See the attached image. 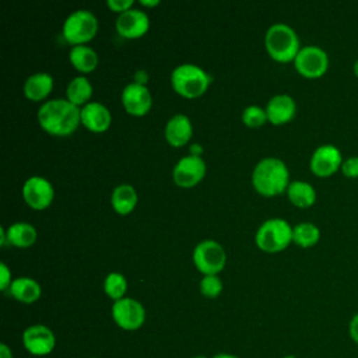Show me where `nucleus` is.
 I'll list each match as a JSON object with an SVG mask.
<instances>
[{
    "mask_svg": "<svg viewBox=\"0 0 358 358\" xmlns=\"http://www.w3.org/2000/svg\"><path fill=\"white\" fill-rule=\"evenodd\" d=\"M343 175L348 179H357L358 178V157H348L343 161L341 164V169Z\"/></svg>",
    "mask_w": 358,
    "mask_h": 358,
    "instance_id": "obj_30",
    "label": "nucleus"
},
{
    "mask_svg": "<svg viewBox=\"0 0 358 358\" xmlns=\"http://www.w3.org/2000/svg\"><path fill=\"white\" fill-rule=\"evenodd\" d=\"M103 291L113 301H119L124 298V294L127 291L126 277L117 271L109 273L103 280Z\"/></svg>",
    "mask_w": 358,
    "mask_h": 358,
    "instance_id": "obj_27",
    "label": "nucleus"
},
{
    "mask_svg": "<svg viewBox=\"0 0 358 358\" xmlns=\"http://www.w3.org/2000/svg\"><path fill=\"white\" fill-rule=\"evenodd\" d=\"M211 81L213 76L193 63H182L171 73V84L173 90L186 98H197L203 95Z\"/></svg>",
    "mask_w": 358,
    "mask_h": 358,
    "instance_id": "obj_4",
    "label": "nucleus"
},
{
    "mask_svg": "<svg viewBox=\"0 0 358 358\" xmlns=\"http://www.w3.org/2000/svg\"><path fill=\"white\" fill-rule=\"evenodd\" d=\"M201 152H203V148H201L199 144H192V147H190V154H193V155H200V157H201Z\"/></svg>",
    "mask_w": 358,
    "mask_h": 358,
    "instance_id": "obj_36",
    "label": "nucleus"
},
{
    "mask_svg": "<svg viewBox=\"0 0 358 358\" xmlns=\"http://www.w3.org/2000/svg\"><path fill=\"white\" fill-rule=\"evenodd\" d=\"M91 358H96V357H91Z\"/></svg>",
    "mask_w": 358,
    "mask_h": 358,
    "instance_id": "obj_42",
    "label": "nucleus"
},
{
    "mask_svg": "<svg viewBox=\"0 0 358 358\" xmlns=\"http://www.w3.org/2000/svg\"><path fill=\"white\" fill-rule=\"evenodd\" d=\"M22 344L31 355L43 357L56 347V336L45 324H32L24 330Z\"/></svg>",
    "mask_w": 358,
    "mask_h": 358,
    "instance_id": "obj_13",
    "label": "nucleus"
},
{
    "mask_svg": "<svg viewBox=\"0 0 358 358\" xmlns=\"http://www.w3.org/2000/svg\"><path fill=\"white\" fill-rule=\"evenodd\" d=\"M140 3L145 7H152V6H158L159 0H140Z\"/></svg>",
    "mask_w": 358,
    "mask_h": 358,
    "instance_id": "obj_37",
    "label": "nucleus"
},
{
    "mask_svg": "<svg viewBox=\"0 0 358 358\" xmlns=\"http://www.w3.org/2000/svg\"><path fill=\"white\" fill-rule=\"evenodd\" d=\"M53 88V77L46 71H38L27 77L24 83V94L31 101L45 99Z\"/></svg>",
    "mask_w": 358,
    "mask_h": 358,
    "instance_id": "obj_19",
    "label": "nucleus"
},
{
    "mask_svg": "<svg viewBox=\"0 0 358 358\" xmlns=\"http://www.w3.org/2000/svg\"><path fill=\"white\" fill-rule=\"evenodd\" d=\"M242 122L249 127H259L267 122L266 109L257 105H249L242 110Z\"/></svg>",
    "mask_w": 358,
    "mask_h": 358,
    "instance_id": "obj_28",
    "label": "nucleus"
},
{
    "mask_svg": "<svg viewBox=\"0 0 358 358\" xmlns=\"http://www.w3.org/2000/svg\"><path fill=\"white\" fill-rule=\"evenodd\" d=\"M112 319L120 329L133 331L140 329L144 324L145 309L137 299L124 296L113 302Z\"/></svg>",
    "mask_w": 358,
    "mask_h": 358,
    "instance_id": "obj_9",
    "label": "nucleus"
},
{
    "mask_svg": "<svg viewBox=\"0 0 358 358\" xmlns=\"http://www.w3.org/2000/svg\"><path fill=\"white\" fill-rule=\"evenodd\" d=\"M296 71L305 78H319L329 69V56L324 49L316 45L302 46L294 59Z\"/></svg>",
    "mask_w": 358,
    "mask_h": 358,
    "instance_id": "obj_8",
    "label": "nucleus"
},
{
    "mask_svg": "<svg viewBox=\"0 0 358 358\" xmlns=\"http://www.w3.org/2000/svg\"><path fill=\"white\" fill-rule=\"evenodd\" d=\"M166 141L172 147H180L189 143L192 134H193V124L187 115L185 113H176L173 115L165 124L164 130Z\"/></svg>",
    "mask_w": 358,
    "mask_h": 358,
    "instance_id": "obj_18",
    "label": "nucleus"
},
{
    "mask_svg": "<svg viewBox=\"0 0 358 358\" xmlns=\"http://www.w3.org/2000/svg\"><path fill=\"white\" fill-rule=\"evenodd\" d=\"M0 358H13V351L6 343L0 344Z\"/></svg>",
    "mask_w": 358,
    "mask_h": 358,
    "instance_id": "obj_34",
    "label": "nucleus"
},
{
    "mask_svg": "<svg viewBox=\"0 0 358 358\" xmlns=\"http://www.w3.org/2000/svg\"><path fill=\"white\" fill-rule=\"evenodd\" d=\"M116 31L120 36L127 39H134L143 36L150 28V18L145 11L140 8H129L123 11L116 18Z\"/></svg>",
    "mask_w": 358,
    "mask_h": 358,
    "instance_id": "obj_15",
    "label": "nucleus"
},
{
    "mask_svg": "<svg viewBox=\"0 0 358 358\" xmlns=\"http://www.w3.org/2000/svg\"><path fill=\"white\" fill-rule=\"evenodd\" d=\"M122 105L127 113L133 116H144L152 105V96L147 85L138 83H129L122 90Z\"/></svg>",
    "mask_w": 358,
    "mask_h": 358,
    "instance_id": "obj_14",
    "label": "nucleus"
},
{
    "mask_svg": "<svg viewBox=\"0 0 358 358\" xmlns=\"http://www.w3.org/2000/svg\"><path fill=\"white\" fill-rule=\"evenodd\" d=\"M252 183L257 193L268 197L287 192L291 183L288 166L277 157H264L253 168Z\"/></svg>",
    "mask_w": 358,
    "mask_h": 358,
    "instance_id": "obj_2",
    "label": "nucleus"
},
{
    "mask_svg": "<svg viewBox=\"0 0 358 358\" xmlns=\"http://www.w3.org/2000/svg\"><path fill=\"white\" fill-rule=\"evenodd\" d=\"M69 59L81 73H91L98 66V53L88 45H74L69 52Z\"/></svg>",
    "mask_w": 358,
    "mask_h": 358,
    "instance_id": "obj_23",
    "label": "nucleus"
},
{
    "mask_svg": "<svg viewBox=\"0 0 358 358\" xmlns=\"http://www.w3.org/2000/svg\"><path fill=\"white\" fill-rule=\"evenodd\" d=\"M137 192L136 189L129 185V183H122L117 185L113 190H112V196H110V203L113 210L120 214V215H126L129 213L133 211V208L137 204Z\"/></svg>",
    "mask_w": 358,
    "mask_h": 358,
    "instance_id": "obj_21",
    "label": "nucleus"
},
{
    "mask_svg": "<svg viewBox=\"0 0 358 358\" xmlns=\"http://www.w3.org/2000/svg\"><path fill=\"white\" fill-rule=\"evenodd\" d=\"M38 122L49 134L69 136L81 123V108L67 98H53L39 106Z\"/></svg>",
    "mask_w": 358,
    "mask_h": 358,
    "instance_id": "obj_1",
    "label": "nucleus"
},
{
    "mask_svg": "<svg viewBox=\"0 0 358 358\" xmlns=\"http://www.w3.org/2000/svg\"><path fill=\"white\" fill-rule=\"evenodd\" d=\"M92 95V84L85 76H77L70 80L66 88V98L77 105L78 108L84 106L90 102V98Z\"/></svg>",
    "mask_w": 358,
    "mask_h": 358,
    "instance_id": "obj_25",
    "label": "nucleus"
},
{
    "mask_svg": "<svg viewBox=\"0 0 358 358\" xmlns=\"http://www.w3.org/2000/svg\"><path fill=\"white\" fill-rule=\"evenodd\" d=\"M193 358H207V357H201V355H197V357H193Z\"/></svg>",
    "mask_w": 358,
    "mask_h": 358,
    "instance_id": "obj_41",
    "label": "nucleus"
},
{
    "mask_svg": "<svg viewBox=\"0 0 358 358\" xmlns=\"http://www.w3.org/2000/svg\"><path fill=\"white\" fill-rule=\"evenodd\" d=\"M13 282V278H11V271L8 268V266L6 263H0V289L1 291H6L7 288H10Z\"/></svg>",
    "mask_w": 358,
    "mask_h": 358,
    "instance_id": "obj_32",
    "label": "nucleus"
},
{
    "mask_svg": "<svg viewBox=\"0 0 358 358\" xmlns=\"http://www.w3.org/2000/svg\"><path fill=\"white\" fill-rule=\"evenodd\" d=\"M134 4L133 0H108L106 1V6L112 10V11H116V13H123V11H127L129 8H131Z\"/></svg>",
    "mask_w": 358,
    "mask_h": 358,
    "instance_id": "obj_31",
    "label": "nucleus"
},
{
    "mask_svg": "<svg viewBox=\"0 0 358 358\" xmlns=\"http://www.w3.org/2000/svg\"><path fill=\"white\" fill-rule=\"evenodd\" d=\"M8 289L11 296L22 303H34L39 299L42 294V288L39 282L31 277L14 278Z\"/></svg>",
    "mask_w": 358,
    "mask_h": 358,
    "instance_id": "obj_20",
    "label": "nucleus"
},
{
    "mask_svg": "<svg viewBox=\"0 0 358 358\" xmlns=\"http://www.w3.org/2000/svg\"><path fill=\"white\" fill-rule=\"evenodd\" d=\"M264 109L267 113V120L278 126L294 119L296 113V103L295 99L288 94H275L268 99Z\"/></svg>",
    "mask_w": 358,
    "mask_h": 358,
    "instance_id": "obj_16",
    "label": "nucleus"
},
{
    "mask_svg": "<svg viewBox=\"0 0 358 358\" xmlns=\"http://www.w3.org/2000/svg\"><path fill=\"white\" fill-rule=\"evenodd\" d=\"M348 336L354 344L358 345V312L354 313L348 322Z\"/></svg>",
    "mask_w": 358,
    "mask_h": 358,
    "instance_id": "obj_33",
    "label": "nucleus"
},
{
    "mask_svg": "<svg viewBox=\"0 0 358 358\" xmlns=\"http://www.w3.org/2000/svg\"><path fill=\"white\" fill-rule=\"evenodd\" d=\"M343 154L334 144H322L315 148L309 159L310 171L319 178H329L341 169Z\"/></svg>",
    "mask_w": 358,
    "mask_h": 358,
    "instance_id": "obj_10",
    "label": "nucleus"
},
{
    "mask_svg": "<svg viewBox=\"0 0 358 358\" xmlns=\"http://www.w3.org/2000/svg\"><path fill=\"white\" fill-rule=\"evenodd\" d=\"M98 31L96 15L85 8L71 11L62 27V34L64 39L74 45H84L91 41Z\"/></svg>",
    "mask_w": 358,
    "mask_h": 358,
    "instance_id": "obj_6",
    "label": "nucleus"
},
{
    "mask_svg": "<svg viewBox=\"0 0 358 358\" xmlns=\"http://www.w3.org/2000/svg\"><path fill=\"white\" fill-rule=\"evenodd\" d=\"M287 196L294 206L301 208H308L316 201L315 187L305 180H291L287 187Z\"/></svg>",
    "mask_w": 358,
    "mask_h": 358,
    "instance_id": "obj_24",
    "label": "nucleus"
},
{
    "mask_svg": "<svg viewBox=\"0 0 358 358\" xmlns=\"http://www.w3.org/2000/svg\"><path fill=\"white\" fill-rule=\"evenodd\" d=\"M134 77H136L134 83L144 84V83L147 81V73H145L144 70H138V71H136V73H134ZM144 85H145V84H144Z\"/></svg>",
    "mask_w": 358,
    "mask_h": 358,
    "instance_id": "obj_35",
    "label": "nucleus"
},
{
    "mask_svg": "<svg viewBox=\"0 0 358 358\" xmlns=\"http://www.w3.org/2000/svg\"><path fill=\"white\" fill-rule=\"evenodd\" d=\"M222 291V281L218 274L204 275L200 281V292L207 298H217Z\"/></svg>",
    "mask_w": 358,
    "mask_h": 358,
    "instance_id": "obj_29",
    "label": "nucleus"
},
{
    "mask_svg": "<svg viewBox=\"0 0 358 358\" xmlns=\"http://www.w3.org/2000/svg\"><path fill=\"white\" fill-rule=\"evenodd\" d=\"M320 239V229L309 221H303L292 227V242L301 248H312Z\"/></svg>",
    "mask_w": 358,
    "mask_h": 358,
    "instance_id": "obj_26",
    "label": "nucleus"
},
{
    "mask_svg": "<svg viewBox=\"0 0 358 358\" xmlns=\"http://www.w3.org/2000/svg\"><path fill=\"white\" fill-rule=\"evenodd\" d=\"M255 242L264 252H281L292 242V227L284 218H268L257 228Z\"/></svg>",
    "mask_w": 358,
    "mask_h": 358,
    "instance_id": "obj_5",
    "label": "nucleus"
},
{
    "mask_svg": "<svg viewBox=\"0 0 358 358\" xmlns=\"http://www.w3.org/2000/svg\"><path fill=\"white\" fill-rule=\"evenodd\" d=\"M352 73H354V76L358 78V60H355L354 64H352Z\"/></svg>",
    "mask_w": 358,
    "mask_h": 358,
    "instance_id": "obj_39",
    "label": "nucleus"
},
{
    "mask_svg": "<svg viewBox=\"0 0 358 358\" xmlns=\"http://www.w3.org/2000/svg\"><path fill=\"white\" fill-rule=\"evenodd\" d=\"M264 46L267 53L280 63L294 62L301 49L298 34L285 22H274L267 28Z\"/></svg>",
    "mask_w": 358,
    "mask_h": 358,
    "instance_id": "obj_3",
    "label": "nucleus"
},
{
    "mask_svg": "<svg viewBox=\"0 0 358 358\" xmlns=\"http://www.w3.org/2000/svg\"><path fill=\"white\" fill-rule=\"evenodd\" d=\"M36 236H38V234H36L35 227L28 222H24V221L14 222L6 229L7 243H10L15 248L32 246L36 241Z\"/></svg>",
    "mask_w": 358,
    "mask_h": 358,
    "instance_id": "obj_22",
    "label": "nucleus"
},
{
    "mask_svg": "<svg viewBox=\"0 0 358 358\" xmlns=\"http://www.w3.org/2000/svg\"><path fill=\"white\" fill-rule=\"evenodd\" d=\"M22 197L29 207L35 210H43L53 201L55 189L45 176L34 175L24 182Z\"/></svg>",
    "mask_w": 358,
    "mask_h": 358,
    "instance_id": "obj_11",
    "label": "nucleus"
},
{
    "mask_svg": "<svg viewBox=\"0 0 358 358\" xmlns=\"http://www.w3.org/2000/svg\"><path fill=\"white\" fill-rule=\"evenodd\" d=\"M213 358H239V357L232 355V354H227V352H220V354H215Z\"/></svg>",
    "mask_w": 358,
    "mask_h": 358,
    "instance_id": "obj_38",
    "label": "nucleus"
},
{
    "mask_svg": "<svg viewBox=\"0 0 358 358\" xmlns=\"http://www.w3.org/2000/svg\"><path fill=\"white\" fill-rule=\"evenodd\" d=\"M206 175V162L200 155H185L173 166V182L180 187L197 185Z\"/></svg>",
    "mask_w": 358,
    "mask_h": 358,
    "instance_id": "obj_12",
    "label": "nucleus"
},
{
    "mask_svg": "<svg viewBox=\"0 0 358 358\" xmlns=\"http://www.w3.org/2000/svg\"><path fill=\"white\" fill-rule=\"evenodd\" d=\"M112 123L110 110L101 102L90 101L81 108V124L88 130L101 133L109 129Z\"/></svg>",
    "mask_w": 358,
    "mask_h": 358,
    "instance_id": "obj_17",
    "label": "nucleus"
},
{
    "mask_svg": "<svg viewBox=\"0 0 358 358\" xmlns=\"http://www.w3.org/2000/svg\"><path fill=\"white\" fill-rule=\"evenodd\" d=\"M282 358H298V357H295V355H292V354H288V355H285V357H282Z\"/></svg>",
    "mask_w": 358,
    "mask_h": 358,
    "instance_id": "obj_40",
    "label": "nucleus"
},
{
    "mask_svg": "<svg viewBox=\"0 0 358 358\" xmlns=\"http://www.w3.org/2000/svg\"><path fill=\"white\" fill-rule=\"evenodd\" d=\"M193 263L204 275L218 274L225 267L227 253L217 241L204 239L194 246Z\"/></svg>",
    "mask_w": 358,
    "mask_h": 358,
    "instance_id": "obj_7",
    "label": "nucleus"
}]
</instances>
